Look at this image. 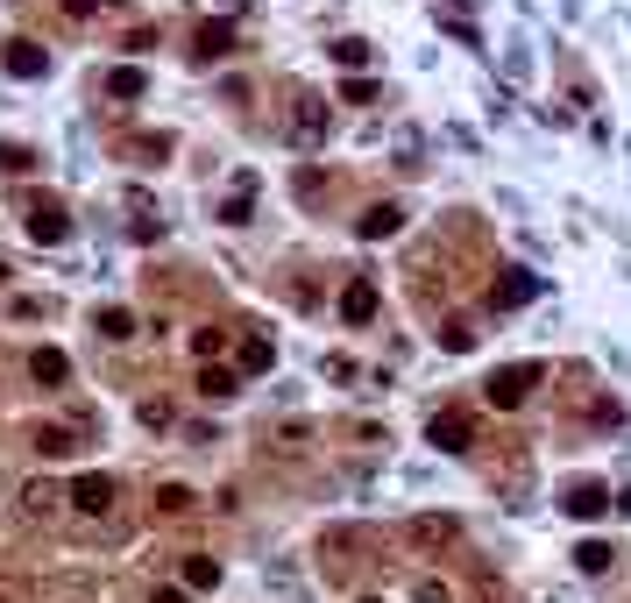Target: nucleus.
Returning <instances> with one entry per match:
<instances>
[{
	"label": "nucleus",
	"mask_w": 631,
	"mask_h": 603,
	"mask_svg": "<svg viewBox=\"0 0 631 603\" xmlns=\"http://www.w3.org/2000/svg\"><path fill=\"white\" fill-rule=\"evenodd\" d=\"M71 235V220H64V206H50V199H36L29 206V242H43V249H57Z\"/></svg>",
	"instance_id": "nucleus-1"
},
{
	"label": "nucleus",
	"mask_w": 631,
	"mask_h": 603,
	"mask_svg": "<svg viewBox=\"0 0 631 603\" xmlns=\"http://www.w3.org/2000/svg\"><path fill=\"white\" fill-rule=\"evenodd\" d=\"M71 504L86 511V518H107L114 511V476H78L71 483Z\"/></svg>",
	"instance_id": "nucleus-2"
},
{
	"label": "nucleus",
	"mask_w": 631,
	"mask_h": 603,
	"mask_svg": "<svg viewBox=\"0 0 631 603\" xmlns=\"http://www.w3.org/2000/svg\"><path fill=\"white\" fill-rule=\"evenodd\" d=\"M29 376H36L43 391H57L64 376H71V355H64V348H36V362H29Z\"/></svg>",
	"instance_id": "nucleus-3"
},
{
	"label": "nucleus",
	"mask_w": 631,
	"mask_h": 603,
	"mask_svg": "<svg viewBox=\"0 0 631 603\" xmlns=\"http://www.w3.org/2000/svg\"><path fill=\"white\" fill-rule=\"evenodd\" d=\"M8 71H15V79H43V71H50L43 43H8Z\"/></svg>",
	"instance_id": "nucleus-4"
},
{
	"label": "nucleus",
	"mask_w": 631,
	"mask_h": 603,
	"mask_svg": "<svg viewBox=\"0 0 631 603\" xmlns=\"http://www.w3.org/2000/svg\"><path fill=\"white\" fill-rule=\"evenodd\" d=\"M71 447H78V433H71V426H36V455H50V462H64Z\"/></svg>",
	"instance_id": "nucleus-5"
},
{
	"label": "nucleus",
	"mask_w": 631,
	"mask_h": 603,
	"mask_svg": "<svg viewBox=\"0 0 631 603\" xmlns=\"http://www.w3.org/2000/svg\"><path fill=\"white\" fill-rule=\"evenodd\" d=\"M93 327H100L107 341H128V334H135V313H128V306H100V320H93Z\"/></svg>",
	"instance_id": "nucleus-6"
},
{
	"label": "nucleus",
	"mask_w": 631,
	"mask_h": 603,
	"mask_svg": "<svg viewBox=\"0 0 631 603\" xmlns=\"http://www.w3.org/2000/svg\"><path fill=\"white\" fill-rule=\"evenodd\" d=\"M57 497H71V490H57V483H29V490H22V504H29L36 518H43V511H57Z\"/></svg>",
	"instance_id": "nucleus-7"
},
{
	"label": "nucleus",
	"mask_w": 631,
	"mask_h": 603,
	"mask_svg": "<svg viewBox=\"0 0 631 603\" xmlns=\"http://www.w3.org/2000/svg\"><path fill=\"white\" fill-rule=\"evenodd\" d=\"M341 313H348V320H369V313H376V291H369V284H348Z\"/></svg>",
	"instance_id": "nucleus-8"
},
{
	"label": "nucleus",
	"mask_w": 631,
	"mask_h": 603,
	"mask_svg": "<svg viewBox=\"0 0 631 603\" xmlns=\"http://www.w3.org/2000/svg\"><path fill=\"white\" fill-rule=\"evenodd\" d=\"M199 50H206V57H220V50H234V29H220V22H206V29H199Z\"/></svg>",
	"instance_id": "nucleus-9"
},
{
	"label": "nucleus",
	"mask_w": 631,
	"mask_h": 603,
	"mask_svg": "<svg viewBox=\"0 0 631 603\" xmlns=\"http://www.w3.org/2000/svg\"><path fill=\"white\" fill-rule=\"evenodd\" d=\"M185 582H192V589H213V582H220V568H213L206 554H192V561H185Z\"/></svg>",
	"instance_id": "nucleus-10"
},
{
	"label": "nucleus",
	"mask_w": 631,
	"mask_h": 603,
	"mask_svg": "<svg viewBox=\"0 0 631 603\" xmlns=\"http://www.w3.org/2000/svg\"><path fill=\"white\" fill-rule=\"evenodd\" d=\"M156 511H192V490L185 483H164V490H156Z\"/></svg>",
	"instance_id": "nucleus-11"
},
{
	"label": "nucleus",
	"mask_w": 631,
	"mask_h": 603,
	"mask_svg": "<svg viewBox=\"0 0 631 603\" xmlns=\"http://www.w3.org/2000/svg\"><path fill=\"white\" fill-rule=\"evenodd\" d=\"M107 93H114V100H135V93H142V71H114Z\"/></svg>",
	"instance_id": "nucleus-12"
},
{
	"label": "nucleus",
	"mask_w": 631,
	"mask_h": 603,
	"mask_svg": "<svg viewBox=\"0 0 631 603\" xmlns=\"http://www.w3.org/2000/svg\"><path fill=\"white\" fill-rule=\"evenodd\" d=\"M29 164H36V157H29L22 142H0V171H29Z\"/></svg>",
	"instance_id": "nucleus-13"
},
{
	"label": "nucleus",
	"mask_w": 631,
	"mask_h": 603,
	"mask_svg": "<svg viewBox=\"0 0 631 603\" xmlns=\"http://www.w3.org/2000/svg\"><path fill=\"white\" fill-rule=\"evenodd\" d=\"M199 391H206V398H227V391H234V376H227V369H206V376H199Z\"/></svg>",
	"instance_id": "nucleus-14"
},
{
	"label": "nucleus",
	"mask_w": 631,
	"mask_h": 603,
	"mask_svg": "<svg viewBox=\"0 0 631 603\" xmlns=\"http://www.w3.org/2000/svg\"><path fill=\"white\" fill-rule=\"evenodd\" d=\"M71 15H100V8H121V0H64Z\"/></svg>",
	"instance_id": "nucleus-15"
},
{
	"label": "nucleus",
	"mask_w": 631,
	"mask_h": 603,
	"mask_svg": "<svg viewBox=\"0 0 631 603\" xmlns=\"http://www.w3.org/2000/svg\"><path fill=\"white\" fill-rule=\"evenodd\" d=\"M149 603H185V589H156V596H149Z\"/></svg>",
	"instance_id": "nucleus-16"
},
{
	"label": "nucleus",
	"mask_w": 631,
	"mask_h": 603,
	"mask_svg": "<svg viewBox=\"0 0 631 603\" xmlns=\"http://www.w3.org/2000/svg\"><path fill=\"white\" fill-rule=\"evenodd\" d=\"M0 284H8V263H0Z\"/></svg>",
	"instance_id": "nucleus-17"
}]
</instances>
